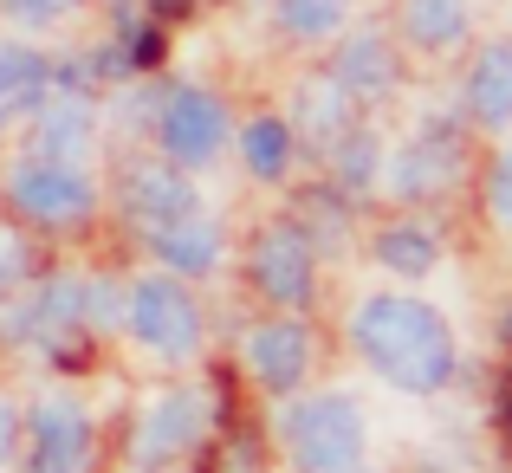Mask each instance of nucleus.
<instances>
[{
    "mask_svg": "<svg viewBox=\"0 0 512 473\" xmlns=\"http://www.w3.org/2000/svg\"><path fill=\"white\" fill-rule=\"evenodd\" d=\"M487 201H493V214L512 227V143L500 156H493V175H487Z\"/></svg>",
    "mask_w": 512,
    "mask_h": 473,
    "instance_id": "obj_24",
    "label": "nucleus"
},
{
    "mask_svg": "<svg viewBox=\"0 0 512 473\" xmlns=\"http://www.w3.org/2000/svg\"><path fill=\"white\" fill-rule=\"evenodd\" d=\"M13 454H20V409H13V402L0 396V473H7Z\"/></svg>",
    "mask_w": 512,
    "mask_h": 473,
    "instance_id": "obj_26",
    "label": "nucleus"
},
{
    "mask_svg": "<svg viewBox=\"0 0 512 473\" xmlns=\"http://www.w3.org/2000/svg\"><path fill=\"white\" fill-rule=\"evenodd\" d=\"M85 150H91V111H85V104H78V98L39 104L33 156L39 162H78V169H85Z\"/></svg>",
    "mask_w": 512,
    "mask_h": 473,
    "instance_id": "obj_16",
    "label": "nucleus"
},
{
    "mask_svg": "<svg viewBox=\"0 0 512 473\" xmlns=\"http://www.w3.org/2000/svg\"><path fill=\"white\" fill-rule=\"evenodd\" d=\"M350 344L363 350L376 376L402 396H435L454 376V331L448 318L428 299H409V292H376V299L357 305L350 318Z\"/></svg>",
    "mask_w": 512,
    "mask_h": 473,
    "instance_id": "obj_1",
    "label": "nucleus"
},
{
    "mask_svg": "<svg viewBox=\"0 0 512 473\" xmlns=\"http://www.w3.org/2000/svg\"><path fill=\"white\" fill-rule=\"evenodd\" d=\"M208 435V396L201 389H163L130 428V461L137 467H169Z\"/></svg>",
    "mask_w": 512,
    "mask_h": 473,
    "instance_id": "obj_8",
    "label": "nucleus"
},
{
    "mask_svg": "<svg viewBox=\"0 0 512 473\" xmlns=\"http://www.w3.org/2000/svg\"><path fill=\"white\" fill-rule=\"evenodd\" d=\"M7 201L39 227H65V221H85L98 208V182H91L78 162H39L26 156L20 169L7 175Z\"/></svg>",
    "mask_w": 512,
    "mask_h": 473,
    "instance_id": "obj_4",
    "label": "nucleus"
},
{
    "mask_svg": "<svg viewBox=\"0 0 512 473\" xmlns=\"http://www.w3.org/2000/svg\"><path fill=\"white\" fill-rule=\"evenodd\" d=\"M124 324L150 357H195L201 350V312L175 273H150L124 292Z\"/></svg>",
    "mask_w": 512,
    "mask_h": 473,
    "instance_id": "obj_3",
    "label": "nucleus"
},
{
    "mask_svg": "<svg viewBox=\"0 0 512 473\" xmlns=\"http://www.w3.org/2000/svg\"><path fill=\"white\" fill-rule=\"evenodd\" d=\"M292 137H312V143H338L350 130V98L331 78H312V85L299 91V104H292Z\"/></svg>",
    "mask_w": 512,
    "mask_h": 473,
    "instance_id": "obj_18",
    "label": "nucleus"
},
{
    "mask_svg": "<svg viewBox=\"0 0 512 473\" xmlns=\"http://www.w3.org/2000/svg\"><path fill=\"white\" fill-rule=\"evenodd\" d=\"M0 7H7L13 26H52L72 13V0H0Z\"/></svg>",
    "mask_w": 512,
    "mask_h": 473,
    "instance_id": "obj_23",
    "label": "nucleus"
},
{
    "mask_svg": "<svg viewBox=\"0 0 512 473\" xmlns=\"http://www.w3.org/2000/svg\"><path fill=\"white\" fill-rule=\"evenodd\" d=\"M273 20L286 39H331L344 26V0H279Z\"/></svg>",
    "mask_w": 512,
    "mask_h": 473,
    "instance_id": "obj_21",
    "label": "nucleus"
},
{
    "mask_svg": "<svg viewBox=\"0 0 512 473\" xmlns=\"http://www.w3.org/2000/svg\"><path fill=\"white\" fill-rule=\"evenodd\" d=\"M247 273H253V286H260V299H273V305H305L312 299V279H318V260H312V240H305V227H266L260 240H253V253H247Z\"/></svg>",
    "mask_w": 512,
    "mask_h": 473,
    "instance_id": "obj_9",
    "label": "nucleus"
},
{
    "mask_svg": "<svg viewBox=\"0 0 512 473\" xmlns=\"http://www.w3.org/2000/svg\"><path fill=\"white\" fill-rule=\"evenodd\" d=\"M26 473H85L91 467V422L72 396L33 402V415L20 422Z\"/></svg>",
    "mask_w": 512,
    "mask_h": 473,
    "instance_id": "obj_7",
    "label": "nucleus"
},
{
    "mask_svg": "<svg viewBox=\"0 0 512 473\" xmlns=\"http://www.w3.org/2000/svg\"><path fill=\"white\" fill-rule=\"evenodd\" d=\"M124 208H130V221H143V234H156V227L195 214L201 201H195V182H182V169L143 162V169H130V182H124Z\"/></svg>",
    "mask_w": 512,
    "mask_h": 473,
    "instance_id": "obj_11",
    "label": "nucleus"
},
{
    "mask_svg": "<svg viewBox=\"0 0 512 473\" xmlns=\"http://www.w3.org/2000/svg\"><path fill=\"white\" fill-rule=\"evenodd\" d=\"M20 279H26V247H20V234H7V227H0V299H7Z\"/></svg>",
    "mask_w": 512,
    "mask_h": 473,
    "instance_id": "obj_25",
    "label": "nucleus"
},
{
    "mask_svg": "<svg viewBox=\"0 0 512 473\" xmlns=\"http://www.w3.org/2000/svg\"><path fill=\"white\" fill-rule=\"evenodd\" d=\"M46 91H52V65L39 59V52L0 46V130L33 117L39 104H46Z\"/></svg>",
    "mask_w": 512,
    "mask_h": 473,
    "instance_id": "obj_14",
    "label": "nucleus"
},
{
    "mask_svg": "<svg viewBox=\"0 0 512 473\" xmlns=\"http://www.w3.org/2000/svg\"><path fill=\"white\" fill-rule=\"evenodd\" d=\"M376 175H383V143H376L370 130H344L338 137V188L357 195V188L376 182Z\"/></svg>",
    "mask_w": 512,
    "mask_h": 473,
    "instance_id": "obj_22",
    "label": "nucleus"
},
{
    "mask_svg": "<svg viewBox=\"0 0 512 473\" xmlns=\"http://www.w3.org/2000/svg\"><path fill=\"white\" fill-rule=\"evenodd\" d=\"M402 39L422 52H448L467 39V0H402Z\"/></svg>",
    "mask_w": 512,
    "mask_h": 473,
    "instance_id": "obj_17",
    "label": "nucleus"
},
{
    "mask_svg": "<svg viewBox=\"0 0 512 473\" xmlns=\"http://www.w3.org/2000/svg\"><path fill=\"white\" fill-rule=\"evenodd\" d=\"M150 247H156V260H163L169 273H208V266L221 260V227L195 208V214H182V221L156 227Z\"/></svg>",
    "mask_w": 512,
    "mask_h": 473,
    "instance_id": "obj_15",
    "label": "nucleus"
},
{
    "mask_svg": "<svg viewBox=\"0 0 512 473\" xmlns=\"http://www.w3.org/2000/svg\"><path fill=\"white\" fill-rule=\"evenodd\" d=\"M240 357H247V376H253L260 389L292 396V389L305 383V370H312V337H305V324L273 318V324H260V331H247Z\"/></svg>",
    "mask_w": 512,
    "mask_h": 473,
    "instance_id": "obj_10",
    "label": "nucleus"
},
{
    "mask_svg": "<svg viewBox=\"0 0 512 473\" xmlns=\"http://www.w3.org/2000/svg\"><path fill=\"white\" fill-rule=\"evenodd\" d=\"M467 111L487 130L512 124V39H493L474 59V72H467Z\"/></svg>",
    "mask_w": 512,
    "mask_h": 473,
    "instance_id": "obj_13",
    "label": "nucleus"
},
{
    "mask_svg": "<svg viewBox=\"0 0 512 473\" xmlns=\"http://www.w3.org/2000/svg\"><path fill=\"white\" fill-rule=\"evenodd\" d=\"M279 441L299 473H357L363 467V415L350 396H299L279 415Z\"/></svg>",
    "mask_w": 512,
    "mask_h": 473,
    "instance_id": "obj_2",
    "label": "nucleus"
},
{
    "mask_svg": "<svg viewBox=\"0 0 512 473\" xmlns=\"http://www.w3.org/2000/svg\"><path fill=\"white\" fill-rule=\"evenodd\" d=\"M240 156H247V169L260 175V182H279L292 162V130L279 124V117H253L247 130H240Z\"/></svg>",
    "mask_w": 512,
    "mask_h": 473,
    "instance_id": "obj_20",
    "label": "nucleus"
},
{
    "mask_svg": "<svg viewBox=\"0 0 512 473\" xmlns=\"http://www.w3.org/2000/svg\"><path fill=\"white\" fill-rule=\"evenodd\" d=\"M376 182L389 188L396 201H435L461 182V137L448 124H422L402 150L383 156V175Z\"/></svg>",
    "mask_w": 512,
    "mask_h": 473,
    "instance_id": "obj_6",
    "label": "nucleus"
},
{
    "mask_svg": "<svg viewBox=\"0 0 512 473\" xmlns=\"http://www.w3.org/2000/svg\"><path fill=\"white\" fill-rule=\"evenodd\" d=\"M331 85L344 91V98H383L389 85H396V46H389V33H350L338 46V65H331Z\"/></svg>",
    "mask_w": 512,
    "mask_h": 473,
    "instance_id": "obj_12",
    "label": "nucleus"
},
{
    "mask_svg": "<svg viewBox=\"0 0 512 473\" xmlns=\"http://www.w3.org/2000/svg\"><path fill=\"white\" fill-rule=\"evenodd\" d=\"M376 260H383L389 273H402V279H422V273H435L441 240L428 234V227H415V221H396V227L376 234Z\"/></svg>",
    "mask_w": 512,
    "mask_h": 473,
    "instance_id": "obj_19",
    "label": "nucleus"
},
{
    "mask_svg": "<svg viewBox=\"0 0 512 473\" xmlns=\"http://www.w3.org/2000/svg\"><path fill=\"white\" fill-rule=\"evenodd\" d=\"M156 143H163V156L175 169L214 162L221 143H227V104L214 98V91H201V85H175L163 98V111H156Z\"/></svg>",
    "mask_w": 512,
    "mask_h": 473,
    "instance_id": "obj_5",
    "label": "nucleus"
}]
</instances>
